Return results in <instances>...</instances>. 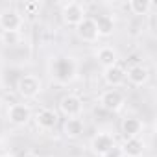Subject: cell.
<instances>
[{"mask_svg": "<svg viewBox=\"0 0 157 157\" xmlns=\"http://www.w3.org/2000/svg\"><path fill=\"white\" fill-rule=\"evenodd\" d=\"M96 59H98V63H100L104 68H109V67L117 65L118 54H117V50H115L113 46H102V48L96 52Z\"/></svg>", "mask_w": 157, "mask_h": 157, "instance_id": "15", "label": "cell"}, {"mask_svg": "<svg viewBox=\"0 0 157 157\" xmlns=\"http://www.w3.org/2000/svg\"><path fill=\"white\" fill-rule=\"evenodd\" d=\"M83 122L82 118H67L65 124H63V135L67 139H78V137H82L83 135Z\"/></svg>", "mask_w": 157, "mask_h": 157, "instance_id": "14", "label": "cell"}, {"mask_svg": "<svg viewBox=\"0 0 157 157\" xmlns=\"http://www.w3.org/2000/svg\"><path fill=\"white\" fill-rule=\"evenodd\" d=\"M52 76L59 83H70L76 78V63L70 57H57L52 63Z\"/></svg>", "mask_w": 157, "mask_h": 157, "instance_id": "2", "label": "cell"}, {"mask_svg": "<svg viewBox=\"0 0 157 157\" xmlns=\"http://www.w3.org/2000/svg\"><path fill=\"white\" fill-rule=\"evenodd\" d=\"M94 22H96V28H98V35H100V37H109V35H113V32H115V21H113V17H109V15H100L98 19H94Z\"/></svg>", "mask_w": 157, "mask_h": 157, "instance_id": "17", "label": "cell"}, {"mask_svg": "<svg viewBox=\"0 0 157 157\" xmlns=\"http://www.w3.org/2000/svg\"><path fill=\"white\" fill-rule=\"evenodd\" d=\"M0 41L4 46H17L22 41V33L21 32H2L0 33Z\"/></svg>", "mask_w": 157, "mask_h": 157, "instance_id": "19", "label": "cell"}, {"mask_svg": "<svg viewBox=\"0 0 157 157\" xmlns=\"http://www.w3.org/2000/svg\"><path fill=\"white\" fill-rule=\"evenodd\" d=\"M126 80H129L133 85L140 87L150 80V70L144 65H133L126 70Z\"/></svg>", "mask_w": 157, "mask_h": 157, "instance_id": "13", "label": "cell"}, {"mask_svg": "<svg viewBox=\"0 0 157 157\" xmlns=\"http://www.w3.org/2000/svg\"><path fill=\"white\" fill-rule=\"evenodd\" d=\"M43 91V82L41 78L33 76V74H24L19 78L17 82V93L24 98V100H33L41 94Z\"/></svg>", "mask_w": 157, "mask_h": 157, "instance_id": "1", "label": "cell"}, {"mask_svg": "<svg viewBox=\"0 0 157 157\" xmlns=\"http://www.w3.org/2000/svg\"><path fill=\"white\" fill-rule=\"evenodd\" d=\"M35 124H37L39 129L50 131V129H54L56 124H57V113L52 111V109H48V107L39 109V111L35 113Z\"/></svg>", "mask_w": 157, "mask_h": 157, "instance_id": "10", "label": "cell"}, {"mask_svg": "<svg viewBox=\"0 0 157 157\" xmlns=\"http://www.w3.org/2000/svg\"><path fill=\"white\" fill-rule=\"evenodd\" d=\"M76 32H78V37H80L82 41H85V43H96V41L100 39L96 22H94V19H91V17H85L80 24H78V26H76Z\"/></svg>", "mask_w": 157, "mask_h": 157, "instance_id": "6", "label": "cell"}, {"mask_svg": "<svg viewBox=\"0 0 157 157\" xmlns=\"http://www.w3.org/2000/svg\"><path fill=\"white\" fill-rule=\"evenodd\" d=\"M115 144H117V142H115L113 135H109V133H98V135H94V137L91 139V150H93V153L98 155V157H104Z\"/></svg>", "mask_w": 157, "mask_h": 157, "instance_id": "8", "label": "cell"}, {"mask_svg": "<svg viewBox=\"0 0 157 157\" xmlns=\"http://www.w3.org/2000/svg\"><path fill=\"white\" fill-rule=\"evenodd\" d=\"M104 157H124V153H122V148H120V144H115Z\"/></svg>", "mask_w": 157, "mask_h": 157, "instance_id": "20", "label": "cell"}, {"mask_svg": "<svg viewBox=\"0 0 157 157\" xmlns=\"http://www.w3.org/2000/svg\"><path fill=\"white\" fill-rule=\"evenodd\" d=\"M61 17H63V22H65V24H68V26H78V24L85 19V8H83L80 2H68V4L63 6Z\"/></svg>", "mask_w": 157, "mask_h": 157, "instance_id": "5", "label": "cell"}, {"mask_svg": "<svg viewBox=\"0 0 157 157\" xmlns=\"http://www.w3.org/2000/svg\"><path fill=\"white\" fill-rule=\"evenodd\" d=\"M22 26V17L15 10H4L0 13V28L2 32H19Z\"/></svg>", "mask_w": 157, "mask_h": 157, "instance_id": "9", "label": "cell"}, {"mask_svg": "<svg viewBox=\"0 0 157 157\" xmlns=\"http://www.w3.org/2000/svg\"><path fill=\"white\" fill-rule=\"evenodd\" d=\"M32 118V109L26 104H13L8 109V120L13 126H26Z\"/></svg>", "mask_w": 157, "mask_h": 157, "instance_id": "7", "label": "cell"}, {"mask_svg": "<svg viewBox=\"0 0 157 157\" xmlns=\"http://www.w3.org/2000/svg\"><path fill=\"white\" fill-rule=\"evenodd\" d=\"M100 105L109 113H118L126 105V96L118 89H107L100 94Z\"/></svg>", "mask_w": 157, "mask_h": 157, "instance_id": "3", "label": "cell"}, {"mask_svg": "<svg viewBox=\"0 0 157 157\" xmlns=\"http://www.w3.org/2000/svg\"><path fill=\"white\" fill-rule=\"evenodd\" d=\"M120 148H122L124 157H142L146 146H144V140L140 137H131V139H126L120 144Z\"/></svg>", "mask_w": 157, "mask_h": 157, "instance_id": "12", "label": "cell"}, {"mask_svg": "<svg viewBox=\"0 0 157 157\" xmlns=\"http://www.w3.org/2000/svg\"><path fill=\"white\" fill-rule=\"evenodd\" d=\"M128 6L133 15H148L150 10L153 8V2H150V0H131Z\"/></svg>", "mask_w": 157, "mask_h": 157, "instance_id": "18", "label": "cell"}, {"mask_svg": "<svg viewBox=\"0 0 157 157\" xmlns=\"http://www.w3.org/2000/svg\"><path fill=\"white\" fill-rule=\"evenodd\" d=\"M59 109L67 118H80V115L83 113V102L78 94H65L59 100Z\"/></svg>", "mask_w": 157, "mask_h": 157, "instance_id": "4", "label": "cell"}, {"mask_svg": "<svg viewBox=\"0 0 157 157\" xmlns=\"http://www.w3.org/2000/svg\"><path fill=\"white\" fill-rule=\"evenodd\" d=\"M39 8H41V4H39V2H28V4H24V10H26L30 15H33Z\"/></svg>", "mask_w": 157, "mask_h": 157, "instance_id": "21", "label": "cell"}, {"mask_svg": "<svg viewBox=\"0 0 157 157\" xmlns=\"http://www.w3.org/2000/svg\"><path fill=\"white\" fill-rule=\"evenodd\" d=\"M104 82L109 85V87H120L124 82H126V70L117 63L109 68H104Z\"/></svg>", "mask_w": 157, "mask_h": 157, "instance_id": "11", "label": "cell"}, {"mask_svg": "<svg viewBox=\"0 0 157 157\" xmlns=\"http://www.w3.org/2000/svg\"><path fill=\"white\" fill-rule=\"evenodd\" d=\"M122 133L126 135V139H131V137H139L142 133V122L137 118V117H128L122 120Z\"/></svg>", "mask_w": 157, "mask_h": 157, "instance_id": "16", "label": "cell"}, {"mask_svg": "<svg viewBox=\"0 0 157 157\" xmlns=\"http://www.w3.org/2000/svg\"><path fill=\"white\" fill-rule=\"evenodd\" d=\"M0 157H13V155H11V153H2Z\"/></svg>", "mask_w": 157, "mask_h": 157, "instance_id": "22", "label": "cell"}]
</instances>
